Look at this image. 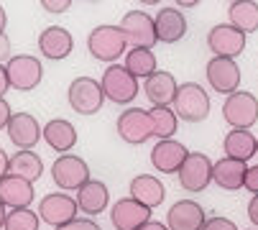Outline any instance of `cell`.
Returning <instances> with one entry per match:
<instances>
[{
	"label": "cell",
	"mask_w": 258,
	"mask_h": 230,
	"mask_svg": "<svg viewBox=\"0 0 258 230\" xmlns=\"http://www.w3.org/2000/svg\"><path fill=\"white\" fill-rule=\"evenodd\" d=\"M171 110L176 112V118L187 121V123H202L210 115V95L197 82H184L176 90Z\"/></svg>",
	"instance_id": "cell-1"
},
{
	"label": "cell",
	"mask_w": 258,
	"mask_h": 230,
	"mask_svg": "<svg viewBox=\"0 0 258 230\" xmlns=\"http://www.w3.org/2000/svg\"><path fill=\"white\" fill-rule=\"evenodd\" d=\"M87 49L97 62H115L125 54L128 41L120 26H97L87 36Z\"/></svg>",
	"instance_id": "cell-2"
},
{
	"label": "cell",
	"mask_w": 258,
	"mask_h": 230,
	"mask_svg": "<svg viewBox=\"0 0 258 230\" xmlns=\"http://www.w3.org/2000/svg\"><path fill=\"white\" fill-rule=\"evenodd\" d=\"M223 118L233 131H250L258 121V97L253 92L238 90L235 95L225 97Z\"/></svg>",
	"instance_id": "cell-3"
},
{
	"label": "cell",
	"mask_w": 258,
	"mask_h": 230,
	"mask_svg": "<svg viewBox=\"0 0 258 230\" xmlns=\"http://www.w3.org/2000/svg\"><path fill=\"white\" fill-rule=\"evenodd\" d=\"M102 92L110 102L115 105H128L136 100L138 95V80L123 67V64H110L105 72H102Z\"/></svg>",
	"instance_id": "cell-4"
},
{
	"label": "cell",
	"mask_w": 258,
	"mask_h": 230,
	"mask_svg": "<svg viewBox=\"0 0 258 230\" xmlns=\"http://www.w3.org/2000/svg\"><path fill=\"white\" fill-rule=\"evenodd\" d=\"M51 179L64 192H80L90 182V166L75 153H64L51 164Z\"/></svg>",
	"instance_id": "cell-5"
},
{
	"label": "cell",
	"mask_w": 258,
	"mask_h": 230,
	"mask_svg": "<svg viewBox=\"0 0 258 230\" xmlns=\"http://www.w3.org/2000/svg\"><path fill=\"white\" fill-rule=\"evenodd\" d=\"M120 28L131 49H154V44L159 41L156 23L146 11H128L120 18Z\"/></svg>",
	"instance_id": "cell-6"
},
{
	"label": "cell",
	"mask_w": 258,
	"mask_h": 230,
	"mask_svg": "<svg viewBox=\"0 0 258 230\" xmlns=\"http://www.w3.org/2000/svg\"><path fill=\"white\" fill-rule=\"evenodd\" d=\"M212 169L215 164L210 161L207 153H200V151H189L187 161L181 164L179 169V184L184 192H189V195H197V192H205L212 182Z\"/></svg>",
	"instance_id": "cell-7"
},
{
	"label": "cell",
	"mask_w": 258,
	"mask_h": 230,
	"mask_svg": "<svg viewBox=\"0 0 258 230\" xmlns=\"http://www.w3.org/2000/svg\"><path fill=\"white\" fill-rule=\"evenodd\" d=\"M67 97H69L72 110L80 112V115H95V112H100V107L105 102L102 85L97 80H92V77H77V80L69 85Z\"/></svg>",
	"instance_id": "cell-8"
},
{
	"label": "cell",
	"mask_w": 258,
	"mask_h": 230,
	"mask_svg": "<svg viewBox=\"0 0 258 230\" xmlns=\"http://www.w3.org/2000/svg\"><path fill=\"white\" fill-rule=\"evenodd\" d=\"M6 72H8L11 87L18 90V92L36 90V87L41 85V77H44L41 59H36V56H31V54H18V56H13V59L6 64Z\"/></svg>",
	"instance_id": "cell-9"
},
{
	"label": "cell",
	"mask_w": 258,
	"mask_h": 230,
	"mask_svg": "<svg viewBox=\"0 0 258 230\" xmlns=\"http://www.w3.org/2000/svg\"><path fill=\"white\" fill-rule=\"evenodd\" d=\"M77 212H80L77 200L69 197L67 192H51V195H46L39 205V217L46 225H51L54 230L72 222V220H77Z\"/></svg>",
	"instance_id": "cell-10"
},
{
	"label": "cell",
	"mask_w": 258,
	"mask_h": 230,
	"mask_svg": "<svg viewBox=\"0 0 258 230\" xmlns=\"http://www.w3.org/2000/svg\"><path fill=\"white\" fill-rule=\"evenodd\" d=\"M118 136L131 143V146H141L154 136V123L149 110L143 107H128L125 112H120L118 118Z\"/></svg>",
	"instance_id": "cell-11"
},
{
	"label": "cell",
	"mask_w": 258,
	"mask_h": 230,
	"mask_svg": "<svg viewBox=\"0 0 258 230\" xmlns=\"http://www.w3.org/2000/svg\"><path fill=\"white\" fill-rule=\"evenodd\" d=\"M207 46L215 56L235 59L245 49V33L238 31L235 26H230V23H217L207 33Z\"/></svg>",
	"instance_id": "cell-12"
},
{
	"label": "cell",
	"mask_w": 258,
	"mask_h": 230,
	"mask_svg": "<svg viewBox=\"0 0 258 230\" xmlns=\"http://www.w3.org/2000/svg\"><path fill=\"white\" fill-rule=\"evenodd\" d=\"M207 82L215 92L220 95H235L240 87V67L235 64V59H223V56H215L207 64Z\"/></svg>",
	"instance_id": "cell-13"
},
{
	"label": "cell",
	"mask_w": 258,
	"mask_h": 230,
	"mask_svg": "<svg viewBox=\"0 0 258 230\" xmlns=\"http://www.w3.org/2000/svg\"><path fill=\"white\" fill-rule=\"evenodd\" d=\"M110 222L115 230H141L146 222H151V210L133 197H123L110 207Z\"/></svg>",
	"instance_id": "cell-14"
},
{
	"label": "cell",
	"mask_w": 258,
	"mask_h": 230,
	"mask_svg": "<svg viewBox=\"0 0 258 230\" xmlns=\"http://www.w3.org/2000/svg\"><path fill=\"white\" fill-rule=\"evenodd\" d=\"M207 222V215L200 202L195 200H179L166 212V227L169 230H202Z\"/></svg>",
	"instance_id": "cell-15"
},
{
	"label": "cell",
	"mask_w": 258,
	"mask_h": 230,
	"mask_svg": "<svg viewBox=\"0 0 258 230\" xmlns=\"http://www.w3.org/2000/svg\"><path fill=\"white\" fill-rule=\"evenodd\" d=\"M189 151L184 143L169 138V141H159L151 151V166L159 171V174H179L181 164L187 161Z\"/></svg>",
	"instance_id": "cell-16"
},
{
	"label": "cell",
	"mask_w": 258,
	"mask_h": 230,
	"mask_svg": "<svg viewBox=\"0 0 258 230\" xmlns=\"http://www.w3.org/2000/svg\"><path fill=\"white\" fill-rule=\"evenodd\" d=\"M8 138L21 151H31L44 138V128L39 126V121H36L31 112H13L11 126H8Z\"/></svg>",
	"instance_id": "cell-17"
},
{
	"label": "cell",
	"mask_w": 258,
	"mask_h": 230,
	"mask_svg": "<svg viewBox=\"0 0 258 230\" xmlns=\"http://www.w3.org/2000/svg\"><path fill=\"white\" fill-rule=\"evenodd\" d=\"M75 49V38L64 26H49L39 33V51L51 62H61Z\"/></svg>",
	"instance_id": "cell-18"
},
{
	"label": "cell",
	"mask_w": 258,
	"mask_h": 230,
	"mask_svg": "<svg viewBox=\"0 0 258 230\" xmlns=\"http://www.w3.org/2000/svg\"><path fill=\"white\" fill-rule=\"evenodd\" d=\"M156 33H159V41L164 44H176L184 38V33H187V18H184V13L174 6H164L156 18Z\"/></svg>",
	"instance_id": "cell-19"
},
{
	"label": "cell",
	"mask_w": 258,
	"mask_h": 230,
	"mask_svg": "<svg viewBox=\"0 0 258 230\" xmlns=\"http://www.w3.org/2000/svg\"><path fill=\"white\" fill-rule=\"evenodd\" d=\"M176 80L171 72H154L149 80L143 82V92L154 102V107H169L174 105V97H176Z\"/></svg>",
	"instance_id": "cell-20"
},
{
	"label": "cell",
	"mask_w": 258,
	"mask_h": 230,
	"mask_svg": "<svg viewBox=\"0 0 258 230\" xmlns=\"http://www.w3.org/2000/svg\"><path fill=\"white\" fill-rule=\"evenodd\" d=\"M131 197L136 202L146 205L149 210H154V207H159L164 202L166 189H164L159 177H154V174H138V177L131 179Z\"/></svg>",
	"instance_id": "cell-21"
},
{
	"label": "cell",
	"mask_w": 258,
	"mask_h": 230,
	"mask_svg": "<svg viewBox=\"0 0 258 230\" xmlns=\"http://www.w3.org/2000/svg\"><path fill=\"white\" fill-rule=\"evenodd\" d=\"M36 192H33V184L26 182V179H18V177H6L0 182V202H3L8 210H23L33 202Z\"/></svg>",
	"instance_id": "cell-22"
},
{
	"label": "cell",
	"mask_w": 258,
	"mask_h": 230,
	"mask_svg": "<svg viewBox=\"0 0 258 230\" xmlns=\"http://www.w3.org/2000/svg\"><path fill=\"white\" fill-rule=\"evenodd\" d=\"M44 141L51 151H56V153L64 156V153H69L77 143V128L64 118H54L44 126Z\"/></svg>",
	"instance_id": "cell-23"
},
{
	"label": "cell",
	"mask_w": 258,
	"mask_h": 230,
	"mask_svg": "<svg viewBox=\"0 0 258 230\" xmlns=\"http://www.w3.org/2000/svg\"><path fill=\"white\" fill-rule=\"evenodd\" d=\"M245 171H248V166H245L243 161L225 156V159L215 161L212 182H215L217 187L228 189V192H235V189H243V184H245Z\"/></svg>",
	"instance_id": "cell-24"
},
{
	"label": "cell",
	"mask_w": 258,
	"mask_h": 230,
	"mask_svg": "<svg viewBox=\"0 0 258 230\" xmlns=\"http://www.w3.org/2000/svg\"><path fill=\"white\" fill-rule=\"evenodd\" d=\"M107 202H110V192L102 182L97 179H90L80 192H77V207L80 212L85 215H100L107 210Z\"/></svg>",
	"instance_id": "cell-25"
},
{
	"label": "cell",
	"mask_w": 258,
	"mask_h": 230,
	"mask_svg": "<svg viewBox=\"0 0 258 230\" xmlns=\"http://www.w3.org/2000/svg\"><path fill=\"white\" fill-rule=\"evenodd\" d=\"M223 151L228 159L248 161L250 156H258V138L250 131H230L223 141Z\"/></svg>",
	"instance_id": "cell-26"
},
{
	"label": "cell",
	"mask_w": 258,
	"mask_h": 230,
	"mask_svg": "<svg viewBox=\"0 0 258 230\" xmlns=\"http://www.w3.org/2000/svg\"><path fill=\"white\" fill-rule=\"evenodd\" d=\"M44 174V161L36 156L33 151H18L11 156V166H8V177H18L26 182H36Z\"/></svg>",
	"instance_id": "cell-27"
},
{
	"label": "cell",
	"mask_w": 258,
	"mask_h": 230,
	"mask_svg": "<svg viewBox=\"0 0 258 230\" xmlns=\"http://www.w3.org/2000/svg\"><path fill=\"white\" fill-rule=\"evenodd\" d=\"M228 18H230V26H235L245 36L255 33L258 31V3H250V0H235V3L228 6Z\"/></svg>",
	"instance_id": "cell-28"
},
{
	"label": "cell",
	"mask_w": 258,
	"mask_h": 230,
	"mask_svg": "<svg viewBox=\"0 0 258 230\" xmlns=\"http://www.w3.org/2000/svg\"><path fill=\"white\" fill-rule=\"evenodd\" d=\"M136 80L138 77H149L154 74V72H159L156 69V54L151 51V49H131L128 54H125V64H123Z\"/></svg>",
	"instance_id": "cell-29"
},
{
	"label": "cell",
	"mask_w": 258,
	"mask_h": 230,
	"mask_svg": "<svg viewBox=\"0 0 258 230\" xmlns=\"http://www.w3.org/2000/svg\"><path fill=\"white\" fill-rule=\"evenodd\" d=\"M149 115H151V123H154V136L159 141L174 138L176 126H179V118H176V112L171 107H151Z\"/></svg>",
	"instance_id": "cell-30"
},
{
	"label": "cell",
	"mask_w": 258,
	"mask_h": 230,
	"mask_svg": "<svg viewBox=\"0 0 258 230\" xmlns=\"http://www.w3.org/2000/svg\"><path fill=\"white\" fill-rule=\"evenodd\" d=\"M39 225H41L39 212H33L28 207H23V210H8L6 230H39Z\"/></svg>",
	"instance_id": "cell-31"
},
{
	"label": "cell",
	"mask_w": 258,
	"mask_h": 230,
	"mask_svg": "<svg viewBox=\"0 0 258 230\" xmlns=\"http://www.w3.org/2000/svg\"><path fill=\"white\" fill-rule=\"evenodd\" d=\"M56 230H100V225L95 220H90V217H77V220H72V222L56 227Z\"/></svg>",
	"instance_id": "cell-32"
},
{
	"label": "cell",
	"mask_w": 258,
	"mask_h": 230,
	"mask_svg": "<svg viewBox=\"0 0 258 230\" xmlns=\"http://www.w3.org/2000/svg\"><path fill=\"white\" fill-rule=\"evenodd\" d=\"M202 230H238V227H235V222L228 220V217H210Z\"/></svg>",
	"instance_id": "cell-33"
},
{
	"label": "cell",
	"mask_w": 258,
	"mask_h": 230,
	"mask_svg": "<svg viewBox=\"0 0 258 230\" xmlns=\"http://www.w3.org/2000/svg\"><path fill=\"white\" fill-rule=\"evenodd\" d=\"M41 8L49 13H64L72 8V0H41Z\"/></svg>",
	"instance_id": "cell-34"
},
{
	"label": "cell",
	"mask_w": 258,
	"mask_h": 230,
	"mask_svg": "<svg viewBox=\"0 0 258 230\" xmlns=\"http://www.w3.org/2000/svg\"><path fill=\"white\" fill-rule=\"evenodd\" d=\"M243 189H248L250 195H258V166H248L245 171V184Z\"/></svg>",
	"instance_id": "cell-35"
},
{
	"label": "cell",
	"mask_w": 258,
	"mask_h": 230,
	"mask_svg": "<svg viewBox=\"0 0 258 230\" xmlns=\"http://www.w3.org/2000/svg\"><path fill=\"white\" fill-rule=\"evenodd\" d=\"M11 118H13V112H11V105H8V100H0V131H8V126H11Z\"/></svg>",
	"instance_id": "cell-36"
},
{
	"label": "cell",
	"mask_w": 258,
	"mask_h": 230,
	"mask_svg": "<svg viewBox=\"0 0 258 230\" xmlns=\"http://www.w3.org/2000/svg\"><path fill=\"white\" fill-rule=\"evenodd\" d=\"M11 41H8V36L6 33H0V64L3 62H11Z\"/></svg>",
	"instance_id": "cell-37"
},
{
	"label": "cell",
	"mask_w": 258,
	"mask_h": 230,
	"mask_svg": "<svg viewBox=\"0 0 258 230\" xmlns=\"http://www.w3.org/2000/svg\"><path fill=\"white\" fill-rule=\"evenodd\" d=\"M11 90V82H8V72H6V64H0V100H6V92Z\"/></svg>",
	"instance_id": "cell-38"
},
{
	"label": "cell",
	"mask_w": 258,
	"mask_h": 230,
	"mask_svg": "<svg viewBox=\"0 0 258 230\" xmlns=\"http://www.w3.org/2000/svg\"><path fill=\"white\" fill-rule=\"evenodd\" d=\"M248 217H250V222L258 227V195H253L250 202H248Z\"/></svg>",
	"instance_id": "cell-39"
},
{
	"label": "cell",
	"mask_w": 258,
	"mask_h": 230,
	"mask_svg": "<svg viewBox=\"0 0 258 230\" xmlns=\"http://www.w3.org/2000/svg\"><path fill=\"white\" fill-rule=\"evenodd\" d=\"M8 166H11V156H6V151L0 148V182L8 177Z\"/></svg>",
	"instance_id": "cell-40"
},
{
	"label": "cell",
	"mask_w": 258,
	"mask_h": 230,
	"mask_svg": "<svg viewBox=\"0 0 258 230\" xmlns=\"http://www.w3.org/2000/svg\"><path fill=\"white\" fill-rule=\"evenodd\" d=\"M141 230H169V227H166V222H156V220H151V222H146Z\"/></svg>",
	"instance_id": "cell-41"
},
{
	"label": "cell",
	"mask_w": 258,
	"mask_h": 230,
	"mask_svg": "<svg viewBox=\"0 0 258 230\" xmlns=\"http://www.w3.org/2000/svg\"><path fill=\"white\" fill-rule=\"evenodd\" d=\"M6 26H8V16H6V8L0 6V33H6Z\"/></svg>",
	"instance_id": "cell-42"
},
{
	"label": "cell",
	"mask_w": 258,
	"mask_h": 230,
	"mask_svg": "<svg viewBox=\"0 0 258 230\" xmlns=\"http://www.w3.org/2000/svg\"><path fill=\"white\" fill-rule=\"evenodd\" d=\"M6 217H8V207H6L3 202H0V230L6 227Z\"/></svg>",
	"instance_id": "cell-43"
},
{
	"label": "cell",
	"mask_w": 258,
	"mask_h": 230,
	"mask_svg": "<svg viewBox=\"0 0 258 230\" xmlns=\"http://www.w3.org/2000/svg\"><path fill=\"white\" fill-rule=\"evenodd\" d=\"M197 3H195V0H181V3H179V8H195Z\"/></svg>",
	"instance_id": "cell-44"
},
{
	"label": "cell",
	"mask_w": 258,
	"mask_h": 230,
	"mask_svg": "<svg viewBox=\"0 0 258 230\" xmlns=\"http://www.w3.org/2000/svg\"><path fill=\"white\" fill-rule=\"evenodd\" d=\"M248 230H255V227H248Z\"/></svg>",
	"instance_id": "cell-45"
}]
</instances>
